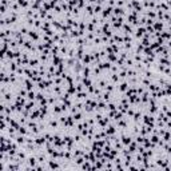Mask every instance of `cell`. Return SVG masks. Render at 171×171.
<instances>
[{
  "instance_id": "1",
  "label": "cell",
  "mask_w": 171,
  "mask_h": 171,
  "mask_svg": "<svg viewBox=\"0 0 171 171\" xmlns=\"http://www.w3.org/2000/svg\"><path fill=\"white\" fill-rule=\"evenodd\" d=\"M130 88V83L128 82H124V80H122L120 82V83H119V87H118V90L120 91V92H123V94H124V92H126L127 90H128Z\"/></svg>"
}]
</instances>
